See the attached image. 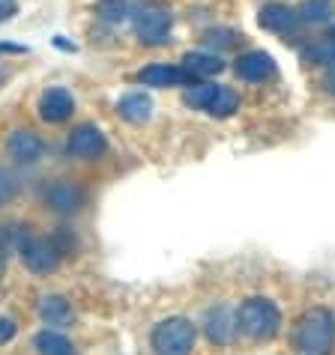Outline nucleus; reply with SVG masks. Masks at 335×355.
Wrapping results in <instances>:
<instances>
[{
    "mask_svg": "<svg viewBox=\"0 0 335 355\" xmlns=\"http://www.w3.org/2000/svg\"><path fill=\"white\" fill-rule=\"evenodd\" d=\"M300 355H332L335 352V313L327 308H311L297 325Z\"/></svg>",
    "mask_w": 335,
    "mask_h": 355,
    "instance_id": "1",
    "label": "nucleus"
},
{
    "mask_svg": "<svg viewBox=\"0 0 335 355\" xmlns=\"http://www.w3.org/2000/svg\"><path fill=\"white\" fill-rule=\"evenodd\" d=\"M281 329V313L270 299H249L236 311V331L252 340H272Z\"/></svg>",
    "mask_w": 335,
    "mask_h": 355,
    "instance_id": "2",
    "label": "nucleus"
},
{
    "mask_svg": "<svg viewBox=\"0 0 335 355\" xmlns=\"http://www.w3.org/2000/svg\"><path fill=\"white\" fill-rule=\"evenodd\" d=\"M195 338H198V331H195L192 320H186V317H168V320H162L153 329L150 343H153L156 355H192Z\"/></svg>",
    "mask_w": 335,
    "mask_h": 355,
    "instance_id": "3",
    "label": "nucleus"
},
{
    "mask_svg": "<svg viewBox=\"0 0 335 355\" xmlns=\"http://www.w3.org/2000/svg\"><path fill=\"white\" fill-rule=\"evenodd\" d=\"M174 15L165 6H141L135 12V33L147 45H162L171 36Z\"/></svg>",
    "mask_w": 335,
    "mask_h": 355,
    "instance_id": "4",
    "label": "nucleus"
},
{
    "mask_svg": "<svg viewBox=\"0 0 335 355\" xmlns=\"http://www.w3.org/2000/svg\"><path fill=\"white\" fill-rule=\"evenodd\" d=\"M18 254H22V263L36 275H48L60 266V248L48 239H33L31 236V239L18 248Z\"/></svg>",
    "mask_w": 335,
    "mask_h": 355,
    "instance_id": "5",
    "label": "nucleus"
},
{
    "mask_svg": "<svg viewBox=\"0 0 335 355\" xmlns=\"http://www.w3.org/2000/svg\"><path fill=\"white\" fill-rule=\"evenodd\" d=\"M66 150H69V155H75V159L93 162V159H99V155H105L108 141L96 125H78V129H72V135H69Z\"/></svg>",
    "mask_w": 335,
    "mask_h": 355,
    "instance_id": "6",
    "label": "nucleus"
},
{
    "mask_svg": "<svg viewBox=\"0 0 335 355\" xmlns=\"http://www.w3.org/2000/svg\"><path fill=\"white\" fill-rule=\"evenodd\" d=\"M75 111V98L66 87H48V90L39 96V116L45 123H66Z\"/></svg>",
    "mask_w": 335,
    "mask_h": 355,
    "instance_id": "7",
    "label": "nucleus"
},
{
    "mask_svg": "<svg viewBox=\"0 0 335 355\" xmlns=\"http://www.w3.org/2000/svg\"><path fill=\"white\" fill-rule=\"evenodd\" d=\"M138 81L144 87H186L195 84V78L186 72L183 66H168V63H153L138 72Z\"/></svg>",
    "mask_w": 335,
    "mask_h": 355,
    "instance_id": "8",
    "label": "nucleus"
},
{
    "mask_svg": "<svg viewBox=\"0 0 335 355\" xmlns=\"http://www.w3.org/2000/svg\"><path fill=\"white\" fill-rule=\"evenodd\" d=\"M6 150L18 164H36L39 159H42V153H45V144H42V137H39L36 132L18 129V132L9 135Z\"/></svg>",
    "mask_w": 335,
    "mask_h": 355,
    "instance_id": "9",
    "label": "nucleus"
},
{
    "mask_svg": "<svg viewBox=\"0 0 335 355\" xmlns=\"http://www.w3.org/2000/svg\"><path fill=\"white\" fill-rule=\"evenodd\" d=\"M45 203L51 206L54 212H60V215H72L81 209V203H84V191L78 189L75 182H69V180H57L54 185H48V191H45Z\"/></svg>",
    "mask_w": 335,
    "mask_h": 355,
    "instance_id": "10",
    "label": "nucleus"
},
{
    "mask_svg": "<svg viewBox=\"0 0 335 355\" xmlns=\"http://www.w3.org/2000/svg\"><path fill=\"white\" fill-rule=\"evenodd\" d=\"M236 75L243 78V81H252V84H258V81H267V78L275 75V63H272V57L267 51H249V54H243L240 60H236Z\"/></svg>",
    "mask_w": 335,
    "mask_h": 355,
    "instance_id": "11",
    "label": "nucleus"
},
{
    "mask_svg": "<svg viewBox=\"0 0 335 355\" xmlns=\"http://www.w3.org/2000/svg\"><path fill=\"white\" fill-rule=\"evenodd\" d=\"M204 331L213 343H228L236 331V313L231 317V308H224V304L210 308L206 311V320H204Z\"/></svg>",
    "mask_w": 335,
    "mask_h": 355,
    "instance_id": "12",
    "label": "nucleus"
},
{
    "mask_svg": "<svg viewBox=\"0 0 335 355\" xmlns=\"http://www.w3.org/2000/svg\"><path fill=\"white\" fill-rule=\"evenodd\" d=\"M258 24L263 27V31L284 33V31H291L293 24H300V18H297V12H293L291 6H284V3H270V6H263L261 12H258Z\"/></svg>",
    "mask_w": 335,
    "mask_h": 355,
    "instance_id": "13",
    "label": "nucleus"
},
{
    "mask_svg": "<svg viewBox=\"0 0 335 355\" xmlns=\"http://www.w3.org/2000/svg\"><path fill=\"white\" fill-rule=\"evenodd\" d=\"M117 114L123 116L126 123H147L150 120V114H153V102H150V96L147 93H129V96H123L120 102H117Z\"/></svg>",
    "mask_w": 335,
    "mask_h": 355,
    "instance_id": "14",
    "label": "nucleus"
},
{
    "mask_svg": "<svg viewBox=\"0 0 335 355\" xmlns=\"http://www.w3.org/2000/svg\"><path fill=\"white\" fill-rule=\"evenodd\" d=\"M183 69L195 78V81H204V78H210V75H219L222 69H224V63H222L215 54L192 51V54H186V57H183Z\"/></svg>",
    "mask_w": 335,
    "mask_h": 355,
    "instance_id": "15",
    "label": "nucleus"
},
{
    "mask_svg": "<svg viewBox=\"0 0 335 355\" xmlns=\"http://www.w3.org/2000/svg\"><path fill=\"white\" fill-rule=\"evenodd\" d=\"M39 317L45 325H69L72 322V304L63 295H45L39 302Z\"/></svg>",
    "mask_w": 335,
    "mask_h": 355,
    "instance_id": "16",
    "label": "nucleus"
},
{
    "mask_svg": "<svg viewBox=\"0 0 335 355\" xmlns=\"http://www.w3.org/2000/svg\"><path fill=\"white\" fill-rule=\"evenodd\" d=\"M332 12H335L332 0H305L297 9V18H300V24H323L332 18Z\"/></svg>",
    "mask_w": 335,
    "mask_h": 355,
    "instance_id": "17",
    "label": "nucleus"
},
{
    "mask_svg": "<svg viewBox=\"0 0 335 355\" xmlns=\"http://www.w3.org/2000/svg\"><path fill=\"white\" fill-rule=\"evenodd\" d=\"M33 343H36L39 355H75V347L57 331H39Z\"/></svg>",
    "mask_w": 335,
    "mask_h": 355,
    "instance_id": "18",
    "label": "nucleus"
},
{
    "mask_svg": "<svg viewBox=\"0 0 335 355\" xmlns=\"http://www.w3.org/2000/svg\"><path fill=\"white\" fill-rule=\"evenodd\" d=\"M236 107H240V96H236L231 87H219V93H215L210 107H206V114H213V116H219V120H224V116H231Z\"/></svg>",
    "mask_w": 335,
    "mask_h": 355,
    "instance_id": "19",
    "label": "nucleus"
},
{
    "mask_svg": "<svg viewBox=\"0 0 335 355\" xmlns=\"http://www.w3.org/2000/svg\"><path fill=\"white\" fill-rule=\"evenodd\" d=\"M302 60L305 63H314V66H329L335 63V42L332 39H323V42H314L302 51Z\"/></svg>",
    "mask_w": 335,
    "mask_h": 355,
    "instance_id": "20",
    "label": "nucleus"
},
{
    "mask_svg": "<svg viewBox=\"0 0 335 355\" xmlns=\"http://www.w3.org/2000/svg\"><path fill=\"white\" fill-rule=\"evenodd\" d=\"M219 87H222V84H192V90L186 93V105L206 111V107H210V102L215 98V93H219Z\"/></svg>",
    "mask_w": 335,
    "mask_h": 355,
    "instance_id": "21",
    "label": "nucleus"
},
{
    "mask_svg": "<svg viewBox=\"0 0 335 355\" xmlns=\"http://www.w3.org/2000/svg\"><path fill=\"white\" fill-rule=\"evenodd\" d=\"M96 15L102 18V21H111V24H120L126 15H129V6L123 3V0H102L99 6H96Z\"/></svg>",
    "mask_w": 335,
    "mask_h": 355,
    "instance_id": "22",
    "label": "nucleus"
},
{
    "mask_svg": "<svg viewBox=\"0 0 335 355\" xmlns=\"http://www.w3.org/2000/svg\"><path fill=\"white\" fill-rule=\"evenodd\" d=\"M234 39H236L234 31H210V33H206V42L219 45V48H234Z\"/></svg>",
    "mask_w": 335,
    "mask_h": 355,
    "instance_id": "23",
    "label": "nucleus"
},
{
    "mask_svg": "<svg viewBox=\"0 0 335 355\" xmlns=\"http://www.w3.org/2000/svg\"><path fill=\"white\" fill-rule=\"evenodd\" d=\"M15 189H18V185H15V180H13V176H9L6 171H0V203H3V200H9V197L15 194Z\"/></svg>",
    "mask_w": 335,
    "mask_h": 355,
    "instance_id": "24",
    "label": "nucleus"
},
{
    "mask_svg": "<svg viewBox=\"0 0 335 355\" xmlns=\"http://www.w3.org/2000/svg\"><path fill=\"white\" fill-rule=\"evenodd\" d=\"M13 338H15V322L9 320V317H0V347L9 343Z\"/></svg>",
    "mask_w": 335,
    "mask_h": 355,
    "instance_id": "25",
    "label": "nucleus"
},
{
    "mask_svg": "<svg viewBox=\"0 0 335 355\" xmlns=\"http://www.w3.org/2000/svg\"><path fill=\"white\" fill-rule=\"evenodd\" d=\"M15 9H18L15 0H0V21H9L15 15Z\"/></svg>",
    "mask_w": 335,
    "mask_h": 355,
    "instance_id": "26",
    "label": "nucleus"
},
{
    "mask_svg": "<svg viewBox=\"0 0 335 355\" xmlns=\"http://www.w3.org/2000/svg\"><path fill=\"white\" fill-rule=\"evenodd\" d=\"M0 51H13V54H22L24 48H18V45H0Z\"/></svg>",
    "mask_w": 335,
    "mask_h": 355,
    "instance_id": "27",
    "label": "nucleus"
},
{
    "mask_svg": "<svg viewBox=\"0 0 335 355\" xmlns=\"http://www.w3.org/2000/svg\"><path fill=\"white\" fill-rule=\"evenodd\" d=\"M3 266H6V254H3V245H0V272H3Z\"/></svg>",
    "mask_w": 335,
    "mask_h": 355,
    "instance_id": "28",
    "label": "nucleus"
},
{
    "mask_svg": "<svg viewBox=\"0 0 335 355\" xmlns=\"http://www.w3.org/2000/svg\"><path fill=\"white\" fill-rule=\"evenodd\" d=\"M327 84H329V90H332V93H335V75H332V78H329V81H327Z\"/></svg>",
    "mask_w": 335,
    "mask_h": 355,
    "instance_id": "29",
    "label": "nucleus"
},
{
    "mask_svg": "<svg viewBox=\"0 0 335 355\" xmlns=\"http://www.w3.org/2000/svg\"><path fill=\"white\" fill-rule=\"evenodd\" d=\"M329 39H332V42H335V27H329Z\"/></svg>",
    "mask_w": 335,
    "mask_h": 355,
    "instance_id": "30",
    "label": "nucleus"
}]
</instances>
